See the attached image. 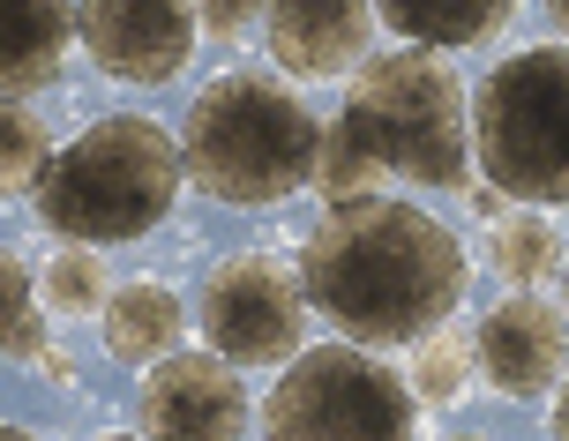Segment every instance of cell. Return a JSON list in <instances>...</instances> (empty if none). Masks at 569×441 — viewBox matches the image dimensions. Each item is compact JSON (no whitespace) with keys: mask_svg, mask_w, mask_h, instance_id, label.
<instances>
[{"mask_svg":"<svg viewBox=\"0 0 569 441\" xmlns=\"http://www.w3.org/2000/svg\"><path fill=\"white\" fill-rule=\"evenodd\" d=\"M555 441H569V382H562V404H555Z\"/></svg>","mask_w":569,"mask_h":441,"instance_id":"cell-21","label":"cell"},{"mask_svg":"<svg viewBox=\"0 0 569 441\" xmlns=\"http://www.w3.org/2000/svg\"><path fill=\"white\" fill-rule=\"evenodd\" d=\"M375 38V0H270V53L284 76H345Z\"/></svg>","mask_w":569,"mask_h":441,"instance_id":"cell-11","label":"cell"},{"mask_svg":"<svg viewBox=\"0 0 569 441\" xmlns=\"http://www.w3.org/2000/svg\"><path fill=\"white\" fill-rule=\"evenodd\" d=\"M46 166H53V158H46V128H38V112L0 106V194L38 188V172H46Z\"/></svg>","mask_w":569,"mask_h":441,"instance_id":"cell-15","label":"cell"},{"mask_svg":"<svg viewBox=\"0 0 569 441\" xmlns=\"http://www.w3.org/2000/svg\"><path fill=\"white\" fill-rule=\"evenodd\" d=\"M495 262H502L510 284H547L555 262H562V248H555V232H547L540 218H517V224L495 232Z\"/></svg>","mask_w":569,"mask_h":441,"instance_id":"cell-17","label":"cell"},{"mask_svg":"<svg viewBox=\"0 0 569 441\" xmlns=\"http://www.w3.org/2000/svg\"><path fill=\"white\" fill-rule=\"evenodd\" d=\"M150 441H240L248 434V389L218 352H166L142 382Z\"/></svg>","mask_w":569,"mask_h":441,"instance_id":"cell-9","label":"cell"},{"mask_svg":"<svg viewBox=\"0 0 569 441\" xmlns=\"http://www.w3.org/2000/svg\"><path fill=\"white\" fill-rule=\"evenodd\" d=\"M98 441H136V434H98Z\"/></svg>","mask_w":569,"mask_h":441,"instance_id":"cell-24","label":"cell"},{"mask_svg":"<svg viewBox=\"0 0 569 441\" xmlns=\"http://www.w3.org/2000/svg\"><path fill=\"white\" fill-rule=\"evenodd\" d=\"M420 397L375 352L315 344L262 404V441H412Z\"/></svg>","mask_w":569,"mask_h":441,"instance_id":"cell-6","label":"cell"},{"mask_svg":"<svg viewBox=\"0 0 569 441\" xmlns=\"http://www.w3.org/2000/svg\"><path fill=\"white\" fill-rule=\"evenodd\" d=\"M562 359H569V330L540 292H510L480 322V374L502 397H547L562 382Z\"/></svg>","mask_w":569,"mask_h":441,"instance_id":"cell-10","label":"cell"},{"mask_svg":"<svg viewBox=\"0 0 569 441\" xmlns=\"http://www.w3.org/2000/svg\"><path fill=\"white\" fill-rule=\"evenodd\" d=\"M106 344L128 367H158L180 344V300H172L166 284H150V277L120 284L113 300H106Z\"/></svg>","mask_w":569,"mask_h":441,"instance_id":"cell-13","label":"cell"},{"mask_svg":"<svg viewBox=\"0 0 569 441\" xmlns=\"http://www.w3.org/2000/svg\"><path fill=\"white\" fill-rule=\"evenodd\" d=\"M46 300H53L60 314L106 307V270H98L90 254H60V262H46Z\"/></svg>","mask_w":569,"mask_h":441,"instance_id":"cell-18","label":"cell"},{"mask_svg":"<svg viewBox=\"0 0 569 441\" xmlns=\"http://www.w3.org/2000/svg\"><path fill=\"white\" fill-rule=\"evenodd\" d=\"M68 30H76L68 0H0V98H30V90L60 83Z\"/></svg>","mask_w":569,"mask_h":441,"instance_id":"cell-12","label":"cell"},{"mask_svg":"<svg viewBox=\"0 0 569 441\" xmlns=\"http://www.w3.org/2000/svg\"><path fill=\"white\" fill-rule=\"evenodd\" d=\"M510 8L517 0H375V16L398 38L427 46V53L435 46H480V38H495Z\"/></svg>","mask_w":569,"mask_h":441,"instance_id":"cell-14","label":"cell"},{"mask_svg":"<svg viewBox=\"0 0 569 441\" xmlns=\"http://www.w3.org/2000/svg\"><path fill=\"white\" fill-rule=\"evenodd\" d=\"M315 158H322L315 112L270 76H218L188 106L180 166L218 202H240V210L284 202L292 188L315 180Z\"/></svg>","mask_w":569,"mask_h":441,"instance_id":"cell-2","label":"cell"},{"mask_svg":"<svg viewBox=\"0 0 569 441\" xmlns=\"http://www.w3.org/2000/svg\"><path fill=\"white\" fill-rule=\"evenodd\" d=\"M90 60L120 83H166L196 53V8L188 0H76Z\"/></svg>","mask_w":569,"mask_h":441,"instance_id":"cell-8","label":"cell"},{"mask_svg":"<svg viewBox=\"0 0 569 441\" xmlns=\"http://www.w3.org/2000/svg\"><path fill=\"white\" fill-rule=\"evenodd\" d=\"M0 352H46V330H38V300H30V270L0 248Z\"/></svg>","mask_w":569,"mask_h":441,"instance_id":"cell-16","label":"cell"},{"mask_svg":"<svg viewBox=\"0 0 569 441\" xmlns=\"http://www.w3.org/2000/svg\"><path fill=\"white\" fill-rule=\"evenodd\" d=\"M300 292L352 344H412L465 300V248L442 218L390 194L330 202L300 248Z\"/></svg>","mask_w":569,"mask_h":441,"instance_id":"cell-1","label":"cell"},{"mask_svg":"<svg viewBox=\"0 0 569 441\" xmlns=\"http://www.w3.org/2000/svg\"><path fill=\"white\" fill-rule=\"evenodd\" d=\"M472 158L517 202H569V46L510 53L472 98Z\"/></svg>","mask_w":569,"mask_h":441,"instance_id":"cell-5","label":"cell"},{"mask_svg":"<svg viewBox=\"0 0 569 441\" xmlns=\"http://www.w3.org/2000/svg\"><path fill=\"white\" fill-rule=\"evenodd\" d=\"M338 120L368 142L375 166L412 188H465V172H472L465 166V83L427 46L375 53Z\"/></svg>","mask_w":569,"mask_h":441,"instance_id":"cell-4","label":"cell"},{"mask_svg":"<svg viewBox=\"0 0 569 441\" xmlns=\"http://www.w3.org/2000/svg\"><path fill=\"white\" fill-rule=\"evenodd\" d=\"M188 166H180V142L158 120H98L60 150L53 166L38 172V224H53L68 240H142L150 224H166L172 194H180Z\"/></svg>","mask_w":569,"mask_h":441,"instance_id":"cell-3","label":"cell"},{"mask_svg":"<svg viewBox=\"0 0 569 441\" xmlns=\"http://www.w3.org/2000/svg\"><path fill=\"white\" fill-rule=\"evenodd\" d=\"M547 16H555V23H562V30H569V0H547Z\"/></svg>","mask_w":569,"mask_h":441,"instance_id":"cell-22","label":"cell"},{"mask_svg":"<svg viewBox=\"0 0 569 441\" xmlns=\"http://www.w3.org/2000/svg\"><path fill=\"white\" fill-rule=\"evenodd\" d=\"M0 441H30V434H23V427H0Z\"/></svg>","mask_w":569,"mask_h":441,"instance_id":"cell-23","label":"cell"},{"mask_svg":"<svg viewBox=\"0 0 569 441\" xmlns=\"http://www.w3.org/2000/svg\"><path fill=\"white\" fill-rule=\"evenodd\" d=\"M202 337L232 367H278L308 344V292L270 254H232L202 284Z\"/></svg>","mask_w":569,"mask_h":441,"instance_id":"cell-7","label":"cell"},{"mask_svg":"<svg viewBox=\"0 0 569 441\" xmlns=\"http://www.w3.org/2000/svg\"><path fill=\"white\" fill-rule=\"evenodd\" d=\"M457 389H465V344L457 337H427L420 359H412V397L420 404H450Z\"/></svg>","mask_w":569,"mask_h":441,"instance_id":"cell-19","label":"cell"},{"mask_svg":"<svg viewBox=\"0 0 569 441\" xmlns=\"http://www.w3.org/2000/svg\"><path fill=\"white\" fill-rule=\"evenodd\" d=\"M188 8H196V23L210 30V38H240L270 0H188Z\"/></svg>","mask_w":569,"mask_h":441,"instance_id":"cell-20","label":"cell"}]
</instances>
